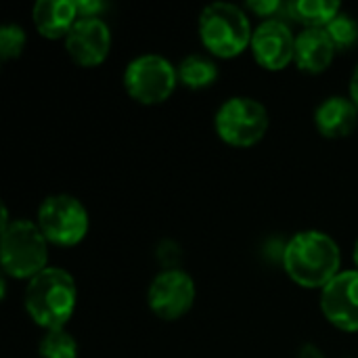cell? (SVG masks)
Listing matches in <instances>:
<instances>
[{
  "instance_id": "7",
  "label": "cell",
  "mask_w": 358,
  "mask_h": 358,
  "mask_svg": "<svg viewBox=\"0 0 358 358\" xmlns=\"http://www.w3.org/2000/svg\"><path fill=\"white\" fill-rule=\"evenodd\" d=\"M36 224L48 243L73 248L88 235L90 218L86 206L78 197L69 193H55L44 197L38 206Z\"/></svg>"
},
{
  "instance_id": "24",
  "label": "cell",
  "mask_w": 358,
  "mask_h": 358,
  "mask_svg": "<svg viewBox=\"0 0 358 358\" xmlns=\"http://www.w3.org/2000/svg\"><path fill=\"white\" fill-rule=\"evenodd\" d=\"M352 260H355V266H357V271H358V239H357V243H355V252H352Z\"/></svg>"
},
{
  "instance_id": "4",
  "label": "cell",
  "mask_w": 358,
  "mask_h": 358,
  "mask_svg": "<svg viewBox=\"0 0 358 358\" xmlns=\"http://www.w3.org/2000/svg\"><path fill=\"white\" fill-rule=\"evenodd\" d=\"M0 233L4 277L29 281L48 268V241L34 220L15 218Z\"/></svg>"
},
{
  "instance_id": "5",
  "label": "cell",
  "mask_w": 358,
  "mask_h": 358,
  "mask_svg": "<svg viewBox=\"0 0 358 358\" xmlns=\"http://www.w3.org/2000/svg\"><path fill=\"white\" fill-rule=\"evenodd\" d=\"M268 109L254 96L237 94L229 96L214 115L216 134L231 147H252L268 132Z\"/></svg>"
},
{
  "instance_id": "6",
  "label": "cell",
  "mask_w": 358,
  "mask_h": 358,
  "mask_svg": "<svg viewBox=\"0 0 358 358\" xmlns=\"http://www.w3.org/2000/svg\"><path fill=\"white\" fill-rule=\"evenodd\" d=\"M178 84L176 65L159 52H143L128 61L124 69V88L141 105H159L168 101Z\"/></svg>"
},
{
  "instance_id": "11",
  "label": "cell",
  "mask_w": 358,
  "mask_h": 358,
  "mask_svg": "<svg viewBox=\"0 0 358 358\" xmlns=\"http://www.w3.org/2000/svg\"><path fill=\"white\" fill-rule=\"evenodd\" d=\"M296 36L285 19H266L254 27L252 55L268 71H281L294 61Z\"/></svg>"
},
{
  "instance_id": "15",
  "label": "cell",
  "mask_w": 358,
  "mask_h": 358,
  "mask_svg": "<svg viewBox=\"0 0 358 358\" xmlns=\"http://www.w3.org/2000/svg\"><path fill=\"white\" fill-rule=\"evenodd\" d=\"M178 82L191 90H201V88H210L216 80H218V65L212 57L201 55V52H193L187 55L178 65Z\"/></svg>"
},
{
  "instance_id": "8",
  "label": "cell",
  "mask_w": 358,
  "mask_h": 358,
  "mask_svg": "<svg viewBox=\"0 0 358 358\" xmlns=\"http://www.w3.org/2000/svg\"><path fill=\"white\" fill-rule=\"evenodd\" d=\"M197 298L193 277L182 268H164L153 277L147 289V304L162 321H178L185 317Z\"/></svg>"
},
{
  "instance_id": "21",
  "label": "cell",
  "mask_w": 358,
  "mask_h": 358,
  "mask_svg": "<svg viewBox=\"0 0 358 358\" xmlns=\"http://www.w3.org/2000/svg\"><path fill=\"white\" fill-rule=\"evenodd\" d=\"M76 8L80 17H101L105 10V2L101 0H76Z\"/></svg>"
},
{
  "instance_id": "22",
  "label": "cell",
  "mask_w": 358,
  "mask_h": 358,
  "mask_svg": "<svg viewBox=\"0 0 358 358\" xmlns=\"http://www.w3.org/2000/svg\"><path fill=\"white\" fill-rule=\"evenodd\" d=\"M298 358H325L323 350L315 344H304L300 350H298Z\"/></svg>"
},
{
  "instance_id": "20",
  "label": "cell",
  "mask_w": 358,
  "mask_h": 358,
  "mask_svg": "<svg viewBox=\"0 0 358 358\" xmlns=\"http://www.w3.org/2000/svg\"><path fill=\"white\" fill-rule=\"evenodd\" d=\"M245 8L252 10L262 21L283 19L281 15H287V2H283V0H250V2H245Z\"/></svg>"
},
{
  "instance_id": "17",
  "label": "cell",
  "mask_w": 358,
  "mask_h": 358,
  "mask_svg": "<svg viewBox=\"0 0 358 358\" xmlns=\"http://www.w3.org/2000/svg\"><path fill=\"white\" fill-rule=\"evenodd\" d=\"M38 352L42 358H78V342L67 329L44 331Z\"/></svg>"
},
{
  "instance_id": "18",
  "label": "cell",
  "mask_w": 358,
  "mask_h": 358,
  "mask_svg": "<svg viewBox=\"0 0 358 358\" xmlns=\"http://www.w3.org/2000/svg\"><path fill=\"white\" fill-rule=\"evenodd\" d=\"M325 29L338 50H348L358 44V19L352 17L350 13L342 10Z\"/></svg>"
},
{
  "instance_id": "14",
  "label": "cell",
  "mask_w": 358,
  "mask_h": 358,
  "mask_svg": "<svg viewBox=\"0 0 358 358\" xmlns=\"http://www.w3.org/2000/svg\"><path fill=\"white\" fill-rule=\"evenodd\" d=\"M80 19L76 0H38L31 8V21L42 38L59 40L69 34Z\"/></svg>"
},
{
  "instance_id": "10",
  "label": "cell",
  "mask_w": 358,
  "mask_h": 358,
  "mask_svg": "<svg viewBox=\"0 0 358 358\" xmlns=\"http://www.w3.org/2000/svg\"><path fill=\"white\" fill-rule=\"evenodd\" d=\"M65 50L82 67L101 65L111 50V27L103 17H80L65 36Z\"/></svg>"
},
{
  "instance_id": "12",
  "label": "cell",
  "mask_w": 358,
  "mask_h": 358,
  "mask_svg": "<svg viewBox=\"0 0 358 358\" xmlns=\"http://www.w3.org/2000/svg\"><path fill=\"white\" fill-rule=\"evenodd\" d=\"M336 52L338 48L325 27H304L300 34H296L294 63L300 71L323 73L331 65Z\"/></svg>"
},
{
  "instance_id": "2",
  "label": "cell",
  "mask_w": 358,
  "mask_h": 358,
  "mask_svg": "<svg viewBox=\"0 0 358 358\" xmlns=\"http://www.w3.org/2000/svg\"><path fill=\"white\" fill-rule=\"evenodd\" d=\"M27 317L44 331L65 329L78 304V285L71 273L48 266L27 281L23 296Z\"/></svg>"
},
{
  "instance_id": "1",
  "label": "cell",
  "mask_w": 358,
  "mask_h": 358,
  "mask_svg": "<svg viewBox=\"0 0 358 358\" xmlns=\"http://www.w3.org/2000/svg\"><path fill=\"white\" fill-rule=\"evenodd\" d=\"M287 277L304 289H323L342 273L338 241L317 229L300 231L283 245L281 256Z\"/></svg>"
},
{
  "instance_id": "9",
  "label": "cell",
  "mask_w": 358,
  "mask_h": 358,
  "mask_svg": "<svg viewBox=\"0 0 358 358\" xmlns=\"http://www.w3.org/2000/svg\"><path fill=\"white\" fill-rule=\"evenodd\" d=\"M321 313L340 331H358V271H342L321 289Z\"/></svg>"
},
{
  "instance_id": "13",
  "label": "cell",
  "mask_w": 358,
  "mask_h": 358,
  "mask_svg": "<svg viewBox=\"0 0 358 358\" xmlns=\"http://www.w3.org/2000/svg\"><path fill=\"white\" fill-rule=\"evenodd\" d=\"M315 126L325 138H346L358 126V107L350 96L331 94L317 105Z\"/></svg>"
},
{
  "instance_id": "19",
  "label": "cell",
  "mask_w": 358,
  "mask_h": 358,
  "mask_svg": "<svg viewBox=\"0 0 358 358\" xmlns=\"http://www.w3.org/2000/svg\"><path fill=\"white\" fill-rule=\"evenodd\" d=\"M27 44V34L19 23H4L0 25V59L10 61L17 59Z\"/></svg>"
},
{
  "instance_id": "16",
  "label": "cell",
  "mask_w": 358,
  "mask_h": 358,
  "mask_svg": "<svg viewBox=\"0 0 358 358\" xmlns=\"http://www.w3.org/2000/svg\"><path fill=\"white\" fill-rule=\"evenodd\" d=\"M342 13L338 0H292L287 2V15L306 27H327Z\"/></svg>"
},
{
  "instance_id": "3",
  "label": "cell",
  "mask_w": 358,
  "mask_h": 358,
  "mask_svg": "<svg viewBox=\"0 0 358 358\" xmlns=\"http://www.w3.org/2000/svg\"><path fill=\"white\" fill-rule=\"evenodd\" d=\"M199 40L214 57L233 59L252 46V21L248 13L235 2L206 4L197 21Z\"/></svg>"
},
{
  "instance_id": "23",
  "label": "cell",
  "mask_w": 358,
  "mask_h": 358,
  "mask_svg": "<svg viewBox=\"0 0 358 358\" xmlns=\"http://www.w3.org/2000/svg\"><path fill=\"white\" fill-rule=\"evenodd\" d=\"M348 96L355 101V105L358 107V63L350 76V84H348Z\"/></svg>"
}]
</instances>
